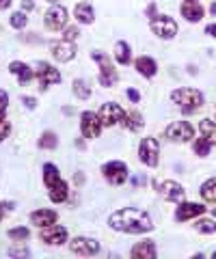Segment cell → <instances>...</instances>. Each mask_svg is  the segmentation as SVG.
I'll return each instance as SVG.
<instances>
[{
	"label": "cell",
	"instance_id": "obj_19",
	"mask_svg": "<svg viewBox=\"0 0 216 259\" xmlns=\"http://www.w3.org/2000/svg\"><path fill=\"white\" fill-rule=\"evenodd\" d=\"M9 71L18 76L20 84H28L30 80H33V76H35V74H33V69H30L26 63H20V61H13V63L9 65Z\"/></svg>",
	"mask_w": 216,
	"mask_h": 259
},
{
	"label": "cell",
	"instance_id": "obj_1",
	"mask_svg": "<svg viewBox=\"0 0 216 259\" xmlns=\"http://www.w3.org/2000/svg\"><path fill=\"white\" fill-rule=\"evenodd\" d=\"M108 225L115 231H123V233H147L154 229V223L147 212L143 209H134V207H125V209H117L115 214H110Z\"/></svg>",
	"mask_w": 216,
	"mask_h": 259
},
{
	"label": "cell",
	"instance_id": "obj_23",
	"mask_svg": "<svg viewBox=\"0 0 216 259\" xmlns=\"http://www.w3.org/2000/svg\"><path fill=\"white\" fill-rule=\"evenodd\" d=\"M57 182H61V171H59V166L57 164H44V184L48 186V188H52Z\"/></svg>",
	"mask_w": 216,
	"mask_h": 259
},
{
	"label": "cell",
	"instance_id": "obj_48",
	"mask_svg": "<svg viewBox=\"0 0 216 259\" xmlns=\"http://www.w3.org/2000/svg\"><path fill=\"white\" fill-rule=\"evenodd\" d=\"M186 3H197V0H186Z\"/></svg>",
	"mask_w": 216,
	"mask_h": 259
},
{
	"label": "cell",
	"instance_id": "obj_46",
	"mask_svg": "<svg viewBox=\"0 0 216 259\" xmlns=\"http://www.w3.org/2000/svg\"><path fill=\"white\" fill-rule=\"evenodd\" d=\"M210 11H212V13H216V3H212V7H210Z\"/></svg>",
	"mask_w": 216,
	"mask_h": 259
},
{
	"label": "cell",
	"instance_id": "obj_25",
	"mask_svg": "<svg viewBox=\"0 0 216 259\" xmlns=\"http://www.w3.org/2000/svg\"><path fill=\"white\" fill-rule=\"evenodd\" d=\"M115 59L119 65H127L132 61V50H130V46H127L125 41H117L115 44Z\"/></svg>",
	"mask_w": 216,
	"mask_h": 259
},
{
	"label": "cell",
	"instance_id": "obj_21",
	"mask_svg": "<svg viewBox=\"0 0 216 259\" xmlns=\"http://www.w3.org/2000/svg\"><path fill=\"white\" fill-rule=\"evenodd\" d=\"M137 71L141 76H145V78H154L156 76V71H158V65L154 59H149V56H139L137 59Z\"/></svg>",
	"mask_w": 216,
	"mask_h": 259
},
{
	"label": "cell",
	"instance_id": "obj_29",
	"mask_svg": "<svg viewBox=\"0 0 216 259\" xmlns=\"http://www.w3.org/2000/svg\"><path fill=\"white\" fill-rule=\"evenodd\" d=\"M39 147L41 149H57L59 147V139L54 132H44L41 139H39Z\"/></svg>",
	"mask_w": 216,
	"mask_h": 259
},
{
	"label": "cell",
	"instance_id": "obj_38",
	"mask_svg": "<svg viewBox=\"0 0 216 259\" xmlns=\"http://www.w3.org/2000/svg\"><path fill=\"white\" fill-rule=\"evenodd\" d=\"M22 104H24V106H26L28 110H33V108L37 106V100H35V97H28V95H26V97H22Z\"/></svg>",
	"mask_w": 216,
	"mask_h": 259
},
{
	"label": "cell",
	"instance_id": "obj_15",
	"mask_svg": "<svg viewBox=\"0 0 216 259\" xmlns=\"http://www.w3.org/2000/svg\"><path fill=\"white\" fill-rule=\"evenodd\" d=\"M158 190L166 201H171V203H182L184 192H186L178 182H162V184H158Z\"/></svg>",
	"mask_w": 216,
	"mask_h": 259
},
{
	"label": "cell",
	"instance_id": "obj_49",
	"mask_svg": "<svg viewBox=\"0 0 216 259\" xmlns=\"http://www.w3.org/2000/svg\"><path fill=\"white\" fill-rule=\"evenodd\" d=\"M212 257H214V259H216V253H212Z\"/></svg>",
	"mask_w": 216,
	"mask_h": 259
},
{
	"label": "cell",
	"instance_id": "obj_18",
	"mask_svg": "<svg viewBox=\"0 0 216 259\" xmlns=\"http://www.w3.org/2000/svg\"><path fill=\"white\" fill-rule=\"evenodd\" d=\"M134 259H154L158 255V250H156V244L151 240H145V242H139L137 246L132 248V253H130Z\"/></svg>",
	"mask_w": 216,
	"mask_h": 259
},
{
	"label": "cell",
	"instance_id": "obj_50",
	"mask_svg": "<svg viewBox=\"0 0 216 259\" xmlns=\"http://www.w3.org/2000/svg\"><path fill=\"white\" fill-rule=\"evenodd\" d=\"M48 3H52V0H48Z\"/></svg>",
	"mask_w": 216,
	"mask_h": 259
},
{
	"label": "cell",
	"instance_id": "obj_43",
	"mask_svg": "<svg viewBox=\"0 0 216 259\" xmlns=\"http://www.w3.org/2000/svg\"><path fill=\"white\" fill-rule=\"evenodd\" d=\"M7 207H13V203H0V221L5 218V209Z\"/></svg>",
	"mask_w": 216,
	"mask_h": 259
},
{
	"label": "cell",
	"instance_id": "obj_42",
	"mask_svg": "<svg viewBox=\"0 0 216 259\" xmlns=\"http://www.w3.org/2000/svg\"><path fill=\"white\" fill-rule=\"evenodd\" d=\"M205 35H210V37H216V24H210V26L205 28Z\"/></svg>",
	"mask_w": 216,
	"mask_h": 259
},
{
	"label": "cell",
	"instance_id": "obj_24",
	"mask_svg": "<svg viewBox=\"0 0 216 259\" xmlns=\"http://www.w3.org/2000/svg\"><path fill=\"white\" fill-rule=\"evenodd\" d=\"M67 192H69V186L61 180L50 188V201L52 203H63V201L67 199Z\"/></svg>",
	"mask_w": 216,
	"mask_h": 259
},
{
	"label": "cell",
	"instance_id": "obj_13",
	"mask_svg": "<svg viewBox=\"0 0 216 259\" xmlns=\"http://www.w3.org/2000/svg\"><path fill=\"white\" fill-rule=\"evenodd\" d=\"M41 240L46 242V244L50 246H61L67 242V229L61 225H50V227H44L41 231Z\"/></svg>",
	"mask_w": 216,
	"mask_h": 259
},
{
	"label": "cell",
	"instance_id": "obj_14",
	"mask_svg": "<svg viewBox=\"0 0 216 259\" xmlns=\"http://www.w3.org/2000/svg\"><path fill=\"white\" fill-rule=\"evenodd\" d=\"M50 52L57 61L61 63H67L76 56V44L74 41H67V39H63V41H54L50 46Z\"/></svg>",
	"mask_w": 216,
	"mask_h": 259
},
{
	"label": "cell",
	"instance_id": "obj_39",
	"mask_svg": "<svg viewBox=\"0 0 216 259\" xmlns=\"http://www.w3.org/2000/svg\"><path fill=\"white\" fill-rule=\"evenodd\" d=\"M127 97H130V102H141V93L137 91V89H127Z\"/></svg>",
	"mask_w": 216,
	"mask_h": 259
},
{
	"label": "cell",
	"instance_id": "obj_3",
	"mask_svg": "<svg viewBox=\"0 0 216 259\" xmlns=\"http://www.w3.org/2000/svg\"><path fill=\"white\" fill-rule=\"evenodd\" d=\"M98 115H100V121H102V127H113L115 123H121L125 127V123H127V112L115 102L104 104Z\"/></svg>",
	"mask_w": 216,
	"mask_h": 259
},
{
	"label": "cell",
	"instance_id": "obj_47",
	"mask_svg": "<svg viewBox=\"0 0 216 259\" xmlns=\"http://www.w3.org/2000/svg\"><path fill=\"white\" fill-rule=\"evenodd\" d=\"M212 216H216V207H214V209H212Z\"/></svg>",
	"mask_w": 216,
	"mask_h": 259
},
{
	"label": "cell",
	"instance_id": "obj_22",
	"mask_svg": "<svg viewBox=\"0 0 216 259\" xmlns=\"http://www.w3.org/2000/svg\"><path fill=\"white\" fill-rule=\"evenodd\" d=\"M74 13H76V18H78L80 24H91L95 20V11H93V7L89 3H78Z\"/></svg>",
	"mask_w": 216,
	"mask_h": 259
},
{
	"label": "cell",
	"instance_id": "obj_45",
	"mask_svg": "<svg viewBox=\"0 0 216 259\" xmlns=\"http://www.w3.org/2000/svg\"><path fill=\"white\" fill-rule=\"evenodd\" d=\"M22 7L26 11H30V9H33V0H22Z\"/></svg>",
	"mask_w": 216,
	"mask_h": 259
},
{
	"label": "cell",
	"instance_id": "obj_6",
	"mask_svg": "<svg viewBox=\"0 0 216 259\" xmlns=\"http://www.w3.org/2000/svg\"><path fill=\"white\" fill-rule=\"evenodd\" d=\"M151 30L160 39H173L178 35V22L169 18V15H158V18L151 20Z\"/></svg>",
	"mask_w": 216,
	"mask_h": 259
},
{
	"label": "cell",
	"instance_id": "obj_32",
	"mask_svg": "<svg viewBox=\"0 0 216 259\" xmlns=\"http://www.w3.org/2000/svg\"><path fill=\"white\" fill-rule=\"evenodd\" d=\"M210 149H212V143L207 141L205 136H201V139L195 141V153H197V156H207Z\"/></svg>",
	"mask_w": 216,
	"mask_h": 259
},
{
	"label": "cell",
	"instance_id": "obj_31",
	"mask_svg": "<svg viewBox=\"0 0 216 259\" xmlns=\"http://www.w3.org/2000/svg\"><path fill=\"white\" fill-rule=\"evenodd\" d=\"M195 229L199 233H216V223L212 221V218H203V221L195 223Z\"/></svg>",
	"mask_w": 216,
	"mask_h": 259
},
{
	"label": "cell",
	"instance_id": "obj_41",
	"mask_svg": "<svg viewBox=\"0 0 216 259\" xmlns=\"http://www.w3.org/2000/svg\"><path fill=\"white\" fill-rule=\"evenodd\" d=\"M147 18H151V20L158 18V15H156V5H154V3H151V5L147 7Z\"/></svg>",
	"mask_w": 216,
	"mask_h": 259
},
{
	"label": "cell",
	"instance_id": "obj_30",
	"mask_svg": "<svg viewBox=\"0 0 216 259\" xmlns=\"http://www.w3.org/2000/svg\"><path fill=\"white\" fill-rule=\"evenodd\" d=\"M125 127H130L132 132H139V130L143 127V115H141V112H127Z\"/></svg>",
	"mask_w": 216,
	"mask_h": 259
},
{
	"label": "cell",
	"instance_id": "obj_7",
	"mask_svg": "<svg viewBox=\"0 0 216 259\" xmlns=\"http://www.w3.org/2000/svg\"><path fill=\"white\" fill-rule=\"evenodd\" d=\"M80 130H82V136L84 139H98L100 130H102V121L100 115L93 110H84L82 117H80Z\"/></svg>",
	"mask_w": 216,
	"mask_h": 259
},
{
	"label": "cell",
	"instance_id": "obj_28",
	"mask_svg": "<svg viewBox=\"0 0 216 259\" xmlns=\"http://www.w3.org/2000/svg\"><path fill=\"white\" fill-rule=\"evenodd\" d=\"M74 95L76 97H80V100H89L91 97V87H89V82H87V80H74Z\"/></svg>",
	"mask_w": 216,
	"mask_h": 259
},
{
	"label": "cell",
	"instance_id": "obj_17",
	"mask_svg": "<svg viewBox=\"0 0 216 259\" xmlns=\"http://www.w3.org/2000/svg\"><path fill=\"white\" fill-rule=\"evenodd\" d=\"M57 212L54 209H37V212H33L30 214V223L33 225H37V227H50V225H54L57 223Z\"/></svg>",
	"mask_w": 216,
	"mask_h": 259
},
{
	"label": "cell",
	"instance_id": "obj_37",
	"mask_svg": "<svg viewBox=\"0 0 216 259\" xmlns=\"http://www.w3.org/2000/svg\"><path fill=\"white\" fill-rule=\"evenodd\" d=\"M7 104H9V95H7V91H3V89H0V115H5Z\"/></svg>",
	"mask_w": 216,
	"mask_h": 259
},
{
	"label": "cell",
	"instance_id": "obj_12",
	"mask_svg": "<svg viewBox=\"0 0 216 259\" xmlns=\"http://www.w3.org/2000/svg\"><path fill=\"white\" fill-rule=\"evenodd\" d=\"M37 80H39V87L48 89L50 84H59L61 82V74L52 67L50 63H44L41 61V63L37 65Z\"/></svg>",
	"mask_w": 216,
	"mask_h": 259
},
{
	"label": "cell",
	"instance_id": "obj_5",
	"mask_svg": "<svg viewBox=\"0 0 216 259\" xmlns=\"http://www.w3.org/2000/svg\"><path fill=\"white\" fill-rule=\"evenodd\" d=\"M139 158L143 164L147 166H158L160 162V147H158V141L147 136V139H143L141 145H139Z\"/></svg>",
	"mask_w": 216,
	"mask_h": 259
},
{
	"label": "cell",
	"instance_id": "obj_10",
	"mask_svg": "<svg viewBox=\"0 0 216 259\" xmlns=\"http://www.w3.org/2000/svg\"><path fill=\"white\" fill-rule=\"evenodd\" d=\"M193 134H195V130L188 121H173V123L166 127V139H171L175 143H186L193 139Z\"/></svg>",
	"mask_w": 216,
	"mask_h": 259
},
{
	"label": "cell",
	"instance_id": "obj_33",
	"mask_svg": "<svg viewBox=\"0 0 216 259\" xmlns=\"http://www.w3.org/2000/svg\"><path fill=\"white\" fill-rule=\"evenodd\" d=\"M9 22H11V26H13V28H18V30H20V28H24V26H26L28 18H26V13H22V11H15V13L11 15V20H9Z\"/></svg>",
	"mask_w": 216,
	"mask_h": 259
},
{
	"label": "cell",
	"instance_id": "obj_44",
	"mask_svg": "<svg viewBox=\"0 0 216 259\" xmlns=\"http://www.w3.org/2000/svg\"><path fill=\"white\" fill-rule=\"evenodd\" d=\"M9 7H11V0H0V11L9 9Z\"/></svg>",
	"mask_w": 216,
	"mask_h": 259
},
{
	"label": "cell",
	"instance_id": "obj_40",
	"mask_svg": "<svg viewBox=\"0 0 216 259\" xmlns=\"http://www.w3.org/2000/svg\"><path fill=\"white\" fill-rule=\"evenodd\" d=\"M9 255H11V257H26L28 250H26V248H11Z\"/></svg>",
	"mask_w": 216,
	"mask_h": 259
},
{
	"label": "cell",
	"instance_id": "obj_9",
	"mask_svg": "<svg viewBox=\"0 0 216 259\" xmlns=\"http://www.w3.org/2000/svg\"><path fill=\"white\" fill-rule=\"evenodd\" d=\"M44 22H46V28L52 30V32L65 28V24H67V9H65V7H61V5L50 7L48 13H46V20Z\"/></svg>",
	"mask_w": 216,
	"mask_h": 259
},
{
	"label": "cell",
	"instance_id": "obj_26",
	"mask_svg": "<svg viewBox=\"0 0 216 259\" xmlns=\"http://www.w3.org/2000/svg\"><path fill=\"white\" fill-rule=\"evenodd\" d=\"M199 130H201V134H203L212 145H216V123H214V121L203 119L201 123H199Z\"/></svg>",
	"mask_w": 216,
	"mask_h": 259
},
{
	"label": "cell",
	"instance_id": "obj_2",
	"mask_svg": "<svg viewBox=\"0 0 216 259\" xmlns=\"http://www.w3.org/2000/svg\"><path fill=\"white\" fill-rule=\"evenodd\" d=\"M171 100L178 104V106L186 112V115H190V112H195V110L201 108L203 95H201V91H197V89L184 87V89H178V91L171 93Z\"/></svg>",
	"mask_w": 216,
	"mask_h": 259
},
{
	"label": "cell",
	"instance_id": "obj_11",
	"mask_svg": "<svg viewBox=\"0 0 216 259\" xmlns=\"http://www.w3.org/2000/svg\"><path fill=\"white\" fill-rule=\"evenodd\" d=\"M69 250L74 255H82V257H91L100 253V242H95L93 238H76L71 240Z\"/></svg>",
	"mask_w": 216,
	"mask_h": 259
},
{
	"label": "cell",
	"instance_id": "obj_4",
	"mask_svg": "<svg viewBox=\"0 0 216 259\" xmlns=\"http://www.w3.org/2000/svg\"><path fill=\"white\" fill-rule=\"evenodd\" d=\"M91 59L98 61V65H100V84L106 87V89L115 87V82H117V69L110 65L108 56L102 54V52H91Z\"/></svg>",
	"mask_w": 216,
	"mask_h": 259
},
{
	"label": "cell",
	"instance_id": "obj_34",
	"mask_svg": "<svg viewBox=\"0 0 216 259\" xmlns=\"http://www.w3.org/2000/svg\"><path fill=\"white\" fill-rule=\"evenodd\" d=\"M28 236H30V231L26 229V227H15V229H9V238L11 240L22 242V240H28Z\"/></svg>",
	"mask_w": 216,
	"mask_h": 259
},
{
	"label": "cell",
	"instance_id": "obj_8",
	"mask_svg": "<svg viewBox=\"0 0 216 259\" xmlns=\"http://www.w3.org/2000/svg\"><path fill=\"white\" fill-rule=\"evenodd\" d=\"M102 173L113 186H121L127 180V166L123 164V162H119V160L106 162V164L102 166Z\"/></svg>",
	"mask_w": 216,
	"mask_h": 259
},
{
	"label": "cell",
	"instance_id": "obj_16",
	"mask_svg": "<svg viewBox=\"0 0 216 259\" xmlns=\"http://www.w3.org/2000/svg\"><path fill=\"white\" fill-rule=\"evenodd\" d=\"M205 212V207L201 203H180L178 212H175V221L184 223V221H190L195 216H201Z\"/></svg>",
	"mask_w": 216,
	"mask_h": 259
},
{
	"label": "cell",
	"instance_id": "obj_36",
	"mask_svg": "<svg viewBox=\"0 0 216 259\" xmlns=\"http://www.w3.org/2000/svg\"><path fill=\"white\" fill-rule=\"evenodd\" d=\"M78 37H80V30H78L76 26H69V28L65 30V39H67V41H76Z\"/></svg>",
	"mask_w": 216,
	"mask_h": 259
},
{
	"label": "cell",
	"instance_id": "obj_20",
	"mask_svg": "<svg viewBox=\"0 0 216 259\" xmlns=\"http://www.w3.org/2000/svg\"><path fill=\"white\" fill-rule=\"evenodd\" d=\"M180 13H182V18H186L188 22H201V18H203V7L199 5V3H184Z\"/></svg>",
	"mask_w": 216,
	"mask_h": 259
},
{
	"label": "cell",
	"instance_id": "obj_27",
	"mask_svg": "<svg viewBox=\"0 0 216 259\" xmlns=\"http://www.w3.org/2000/svg\"><path fill=\"white\" fill-rule=\"evenodd\" d=\"M201 197L207 201V203H216V177L207 180V182L201 186Z\"/></svg>",
	"mask_w": 216,
	"mask_h": 259
},
{
	"label": "cell",
	"instance_id": "obj_35",
	"mask_svg": "<svg viewBox=\"0 0 216 259\" xmlns=\"http://www.w3.org/2000/svg\"><path fill=\"white\" fill-rule=\"evenodd\" d=\"M11 132V125H9V121L5 119V115H0V141H5L7 136H9Z\"/></svg>",
	"mask_w": 216,
	"mask_h": 259
}]
</instances>
